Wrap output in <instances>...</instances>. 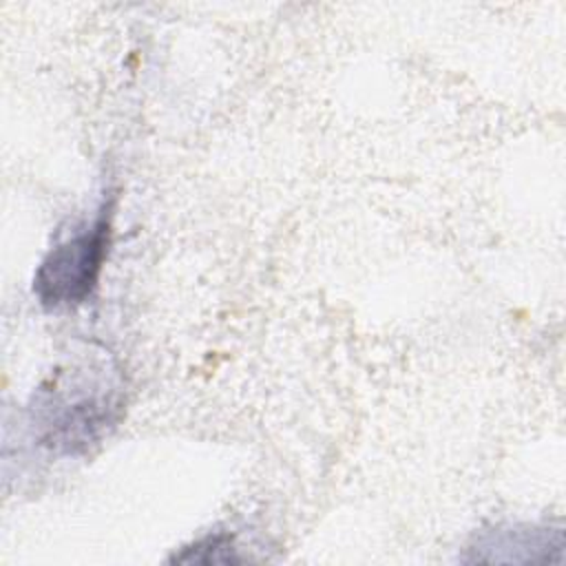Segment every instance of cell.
Instances as JSON below:
<instances>
[{
	"label": "cell",
	"mask_w": 566,
	"mask_h": 566,
	"mask_svg": "<svg viewBox=\"0 0 566 566\" xmlns=\"http://www.w3.org/2000/svg\"><path fill=\"white\" fill-rule=\"evenodd\" d=\"M108 226L97 219L91 228L55 245L35 274V292L46 305L80 303L95 285L104 254Z\"/></svg>",
	"instance_id": "obj_1"
}]
</instances>
